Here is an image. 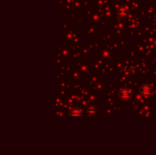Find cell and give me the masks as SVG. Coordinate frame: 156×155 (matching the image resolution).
<instances>
[{"label": "cell", "mask_w": 156, "mask_h": 155, "mask_svg": "<svg viewBox=\"0 0 156 155\" xmlns=\"http://www.w3.org/2000/svg\"><path fill=\"white\" fill-rule=\"evenodd\" d=\"M119 96L120 98L123 100H127V99H130L132 97V91L129 89L127 88H123L120 90L119 92Z\"/></svg>", "instance_id": "cell-1"}, {"label": "cell", "mask_w": 156, "mask_h": 155, "mask_svg": "<svg viewBox=\"0 0 156 155\" xmlns=\"http://www.w3.org/2000/svg\"><path fill=\"white\" fill-rule=\"evenodd\" d=\"M81 110H74V111H71V115H81Z\"/></svg>", "instance_id": "cell-4"}, {"label": "cell", "mask_w": 156, "mask_h": 155, "mask_svg": "<svg viewBox=\"0 0 156 155\" xmlns=\"http://www.w3.org/2000/svg\"><path fill=\"white\" fill-rule=\"evenodd\" d=\"M128 14V8L126 7H121L118 8L117 10V15L119 16V17H125V16Z\"/></svg>", "instance_id": "cell-3"}, {"label": "cell", "mask_w": 156, "mask_h": 155, "mask_svg": "<svg viewBox=\"0 0 156 155\" xmlns=\"http://www.w3.org/2000/svg\"><path fill=\"white\" fill-rule=\"evenodd\" d=\"M140 91H141V94L142 96H144V97H149V96L152 95V88H151V86H149V85L145 84L143 85V86L141 88V89H140Z\"/></svg>", "instance_id": "cell-2"}]
</instances>
